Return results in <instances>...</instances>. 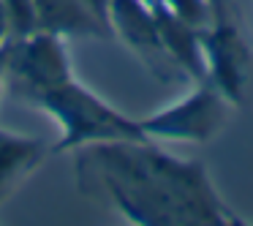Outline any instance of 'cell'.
I'll list each match as a JSON object with an SVG mask.
<instances>
[{"label":"cell","mask_w":253,"mask_h":226,"mask_svg":"<svg viewBox=\"0 0 253 226\" xmlns=\"http://www.w3.org/2000/svg\"><path fill=\"white\" fill-rule=\"evenodd\" d=\"M77 185L136 226H242L202 161L177 158L155 139L93 142L77 150Z\"/></svg>","instance_id":"1"},{"label":"cell","mask_w":253,"mask_h":226,"mask_svg":"<svg viewBox=\"0 0 253 226\" xmlns=\"http://www.w3.org/2000/svg\"><path fill=\"white\" fill-rule=\"evenodd\" d=\"M19 98H25L28 104L39 106L46 115L55 117L57 128H60V139L52 147L55 155L79 150L93 142L147 139L139 120H133V117L117 112L112 104H106L95 90L79 82L74 71L49 85L28 90Z\"/></svg>","instance_id":"2"},{"label":"cell","mask_w":253,"mask_h":226,"mask_svg":"<svg viewBox=\"0 0 253 226\" xmlns=\"http://www.w3.org/2000/svg\"><path fill=\"white\" fill-rule=\"evenodd\" d=\"M210 22L199 30L207 79L242 109L253 101V44L229 0H210Z\"/></svg>","instance_id":"3"},{"label":"cell","mask_w":253,"mask_h":226,"mask_svg":"<svg viewBox=\"0 0 253 226\" xmlns=\"http://www.w3.org/2000/svg\"><path fill=\"white\" fill-rule=\"evenodd\" d=\"M231 101L210 82L207 77L193 82V90L174 104L153 112L150 117H142L144 136L155 142H188L204 144L215 139L231 117Z\"/></svg>","instance_id":"4"},{"label":"cell","mask_w":253,"mask_h":226,"mask_svg":"<svg viewBox=\"0 0 253 226\" xmlns=\"http://www.w3.org/2000/svg\"><path fill=\"white\" fill-rule=\"evenodd\" d=\"M109 25L115 39H120L153 77H158L161 82L185 79L161 41L147 0H109Z\"/></svg>","instance_id":"5"},{"label":"cell","mask_w":253,"mask_h":226,"mask_svg":"<svg viewBox=\"0 0 253 226\" xmlns=\"http://www.w3.org/2000/svg\"><path fill=\"white\" fill-rule=\"evenodd\" d=\"M39 30L63 39H115L109 25V0H33Z\"/></svg>","instance_id":"6"},{"label":"cell","mask_w":253,"mask_h":226,"mask_svg":"<svg viewBox=\"0 0 253 226\" xmlns=\"http://www.w3.org/2000/svg\"><path fill=\"white\" fill-rule=\"evenodd\" d=\"M52 153L44 142L25 134L0 128V204L25 182L30 172Z\"/></svg>","instance_id":"7"},{"label":"cell","mask_w":253,"mask_h":226,"mask_svg":"<svg viewBox=\"0 0 253 226\" xmlns=\"http://www.w3.org/2000/svg\"><path fill=\"white\" fill-rule=\"evenodd\" d=\"M3 17H6L8 39H22L39 30V17H36L33 0H0Z\"/></svg>","instance_id":"8"},{"label":"cell","mask_w":253,"mask_h":226,"mask_svg":"<svg viewBox=\"0 0 253 226\" xmlns=\"http://www.w3.org/2000/svg\"><path fill=\"white\" fill-rule=\"evenodd\" d=\"M166 6L177 14L180 19H185L188 25H193L196 30H202L210 22V0H164Z\"/></svg>","instance_id":"9"},{"label":"cell","mask_w":253,"mask_h":226,"mask_svg":"<svg viewBox=\"0 0 253 226\" xmlns=\"http://www.w3.org/2000/svg\"><path fill=\"white\" fill-rule=\"evenodd\" d=\"M3 85H6V41L0 44V95H3Z\"/></svg>","instance_id":"10"}]
</instances>
